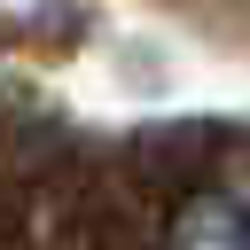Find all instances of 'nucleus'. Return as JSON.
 <instances>
[{
    "label": "nucleus",
    "instance_id": "nucleus-1",
    "mask_svg": "<svg viewBox=\"0 0 250 250\" xmlns=\"http://www.w3.org/2000/svg\"><path fill=\"white\" fill-rule=\"evenodd\" d=\"M172 250H250V195L242 188H203L172 219Z\"/></svg>",
    "mask_w": 250,
    "mask_h": 250
}]
</instances>
